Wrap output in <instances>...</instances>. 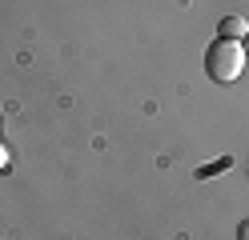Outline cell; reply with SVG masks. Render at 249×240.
Instances as JSON below:
<instances>
[{"instance_id":"cell-4","label":"cell","mask_w":249,"mask_h":240,"mask_svg":"<svg viewBox=\"0 0 249 240\" xmlns=\"http://www.w3.org/2000/svg\"><path fill=\"white\" fill-rule=\"evenodd\" d=\"M241 48H245V60H249V32H245V40H241Z\"/></svg>"},{"instance_id":"cell-3","label":"cell","mask_w":249,"mask_h":240,"mask_svg":"<svg viewBox=\"0 0 249 240\" xmlns=\"http://www.w3.org/2000/svg\"><path fill=\"white\" fill-rule=\"evenodd\" d=\"M237 240H249V220H241V224H237Z\"/></svg>"},{"instance_id":"cell-5","label":"cell","mask_w":249,"mask_h":240,"mask_svg":"<svg viewBox=\"0 0 249 240\" xmlns=\"http://www.w3.org/2000/svg\"><path fill=\"white\" fill-rule=\"evenodd\" d=\"M4 164H8V156H4V148H0V168H4Z\"/></svg>"},{"instance_id":"cell-2","label":"cell","mask_w":249,"mask_h":240,"mask_svg":"<svg viewBox=\"0 0 249 240\" xmlns=\"http://www.w3.org/2000/svg\"><path fill=\"white\" fill-rule=\"evenodd\" d=\"M245 32H249V24L241 20V16H225L217 36H221V40H245Z\"/></svg>"},{"instance_id":"cell-1","label":"cell","mask_w":249,"mask_h":240,"mask_svg":"<svg viewBox=\"0 0 249 240\" xmlns=\"http://www.w3.org/2000/svg\"><path fill=\"white\" fill-rule=\"evenodd\" d=\"M245 48H241V40H221L217 36L209 48H205V72H209V80L213 84H233L241 72H245Z\"/></svg>"}]
</instances>
